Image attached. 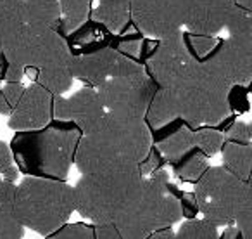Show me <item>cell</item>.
I'll use <instances>...</instances> for the list:
<instances>
[{
  "label": "cell",
  "mask_w": 252,
  "mask_h": 239,
  "mask_svg": "<svg viewBox=\"0 0 252 239\" xmlns=\"http://www.w3.org/2000/svg\"><path fill=\"white\" fill-rule=\"evenodd\" d=\"M9 63L23 70H43L66 63L71 54L64 39L54 28L23 25L21 30L2 47Z\"/></svg>",
  "instance_id": "ba28073f"
},
{
  "label": "cell",
  "mask_w": 252,
  "mask_h": 239,
  "mask_svg": "<svg viewBox=\"0 0 252 239\" xmlns=\"http://www.w3.org/2000/svg\"><path fill=\"white\" fill-rule=\"evenodd\" d=\"M21 14L25 25L56 30L61 18L59 0H21Z\"/></svg>",
  "instance_id": "ffe728a7"
},
{
  "label": "cell",
  "mask_w": 252,
  "mask_h": 239,
  "mask_svg": "<svg viewBox=\"0 0 252 239\" xmlns=\"http://www.w3.org/2000/svg\"><path fill=\"white\" fill-rule=\"evenodd\" d=\"M100 4H128L130 0H98Z\"/></svg>",
  "instance_id": "f6af8a7d"
},
{
  "label": "cell",
  "mask_w": 252,
  "mask_h": 239,
  "mask_svg": "<svg viewBox=\"0 0 252 239\" xmlns=\"http://www.w3.org/2000/svg\"><path fill=\"white\" fill-rule=\"evenodd\" d=\"M81 135L74 123L52 118L42 128L16 132L9 148L18 172L66 182Z\"/></svg>",
  "instance_id": "7a4b0ae2"
},
{
  "label": "cell",
  "mask_w": 252,
  "mask_h": 239,
  "mask_svg": "<svg viewBox=\"0 0 252 239\" xmlns=\"http://www.w3.org/2000/svg\"><path fill=\"white\" fill-rule=\"evenodd\" d=\"M130 19L144 37L164 39L183 30L178 0H130Z\"/></svg>",
  "instance_id": "7c38bea8"
},
{
  "label": "cell",
  "mask_w": 252,
  "mask_h": 239,
  "mask_svg": "<svg viewBox=\"0 0 252 239\" xmlns=\"http://www.w3.org/2000/svg\"><path fill=\"white\" fill-rule=\"evenodd\" d=\"M152 148L144 120H131L105 113L100 123L81 135L73 165L81 175L137 168Z\"/></svg>",
  "instance_id": "6da1fadb"
},
{
  "label": "cell",
  "mask_w": 252,
  "mask_h": 239,
  "mask_svg": "<svg viewBox=\"0 0 252 239\" xmlns=\"http://www.w3.org/2000/svg\"><path fill=\"white\" fill-rule=\"evenodd\" d=\"M223 158V168L235 175L237 179L249 182L252 168V144H238V142L224 141L220 149Z\"/></svg>",
  "instance_id": "d6986e66"
},
{
  "label": "cell",
  "mask_w": 252,
  "mask_h": 239,
  "mask_svg": "<svg viewBox=\"0 0 252 239\" xmlns=\"http://www.w3.org/2000/svg\"><path fill=\"white\" fill-rule=\"evenodd\" d=\"M25 87L26 85H23V81H7V83L2 87L4 97H5V101H7L11 111H12V108L18 104L19 99H21L23 92H25Z\"/></svg>",
  "instance_id": "74e56055"
},
{
  "label": "cell",
  "mask_w": 252,
  "mask_h": 239,
  "mask_svg": "<svg viewBox=\"0 0 252 239\" xmlns=\"http://www.w3.org/2000/svg\"><path fill=\"white\" fill-rule=\"evenodd\" d=\"M230 87V83L206 70L199 61H192L169 90L178 118L189 127H213L218 130L221 121L231 116L226 102Z\"/></svg>",
  "instance_id": "8992f818"
},
{
  "label": "cell",
  "mask_w": 252,
  "mask_h": 239,
  "mask_svg": "<svg viewBox=\"0 0 252 239\" xmlns=\"http://www.w3.org/2000/svg\"><path fill=\"white\" fill-rule=\"evenodd\" d=\"M138 168L87 173L73 186L74 211L92 224H114L140 189Z\"/></svg>",
  "instance_id": "52a82bcc"
},
{
  "label": "cell",
  "mask_w": 252,
  "mask_h": 239,
  "mask_svg": "<svg viewBox=\"0 0 252 239\" xmlns=\"http://www.w3.org/2000/svg\"><path fill=\"white\" fill-rule=\"evenodd\" d=\"M95 90L105 113L123 118L144 120L149 102L158 90V85L144 71L135 77L111 78Z\"/></svg>",
  "instance_id": "9c48e42d"
},
{
  "label": "cell",
  "mask_w": 252,
  "mask_h": 239,
  "mask_svg": "<svg viewBox=\"0 0 252 239\" xmlns=\"http://www.w3.org/2000/svg\"><path fill=\"white\" fill-rule=\"evenodd\" d=\"M175 238V231L171 227H166V229H161V231H156L152 234H149L145 239H173Z\"/></svg>",
  "instance_id": "60d3db41"
},
{
  "label": "cell",
  "mask_w": 252,
  "mask_h": 239,
  "mask_svg": "<svg viewBox=\"0 0 252 239\" xmlns=\"http://www.w3.org/2000/svg\"><path fill=\"white\" fill-rule=\"evenodd\" d=\"M0 184H2V177H0Z\"/></svg>",
  "instance_id": "bcb514c9"
},
{
  "label": "cell",
  "mask_w": 252,
  "mask_h": 239,
  "mask_svg": "<svg viewBox=\"0 0 252 239\" xmlns=\"http://www.w3.org/2000/svg\"><path fill=\"white\" fill-rule=\"evenodd\" d=\"M23 25L21 0H0V50Z\"/></svg>",
  "instance_id": "484cf974"
},
{
  "label": "cell",
  "mask_w": 252,
  "mask_h": 239,
  "mask_svg": "<svg viewBox=\"0 0 252 239\" xmlns=\"http://www.w3.org/2000/svg\"><path fill=\"white\" fill-rule=\"evenodd\" d=\"M104 115V106L98 99L97 90L92 87L80 88L69 97L54 95V118L74 123L83 135L94 130Z\"/></svg>",
  "instance_id": "5bb4252c"
},
{
  "label": "cell",
  "mask_w": 252,
  "mask_h": 239,
  "mask_svg": "<svg viewBox=\"0 0 252 239\" xmlns=\"http://www.w3.org/2000/svg\"><path fill=\"white\" fill-rule=\"evenodd\" d=\"M228 109L231 115L249 111V85H231L226 94Z\"/></svg>",
  "instance_id": "4dcf8cb0"
},
{
  "label": "cell",
  "mask_w": 252,
  "mask_h": 239,
  "mask_svg": "<svg viewBox=\"0 0 252 239\" xmlns=\"http://www.w3.org/2000/svg\"><path fill=\"white\" fill-rule=\"evenodd\" d=\"M180 189L169 182L164 168L145 177L137 196L118 217L114 225L123 239H145L149 234L182 220Z\"/></svg>",
  "instance_id": "277c9868"
},
{
  "label": "cell",
  "mask_w": 252,
  "mask_h": 239,
  "mask_svg": "<svg viewBox=\"0 0 252 239\" xmlns=\"http://www.w3.org/2000/svg\"><path fill=\"white\" fill-rule=\"evenodd\" d=\"M182 39L185 43V49L189 52V56L193 61H202L211 50L214 49L218 39L211 35H199V33H190L182 30Z\"/></svg>",
  "instance_id": "f1b7e54d"
},
{
  "label": "cell",
  "mask_w": 252,
  "mask_h": 239,
  "mask_svg": "<svg viewBox=\"0 0 252 239\" xmlns=\"http://www.w3.org/2000/svg\"><path fill=\"white\" fill-rule=\"evenodd\" d=\"M14 198H16V182H9V180L2 179V184H0V210L12 213Z\"/></svg>",
  "instance_id": "8d00e7d4"
},
{
  "label": "cell",
  "mask_w": 252,
  "mask_h": 239,
  "mask_svg": "<svg viewBox=\"0 0 252 239\" xmlns=\"http://www.w3.org/2000/svg\"><path fill=\"white\" fill-rule=\"evenodd\" d=\"M88 18L104 25L112 35H119L131 25L128 4H98Z\"/></svg>",
  "instance_id": "cb8c5ba5"
},
{
  "label": "cell",
  "mask_w": 252,
  "mask_h": 239,
  "mask_svg": "<svg viewBox=\"0 0 252 239\" xmlns=\"http://www.w3.org/2000/svg\"><path fill=\"white\" fill-rule=\"evenodd\" d=\"M54 118V95L38 83L25 87L21 99L9 113V128L14 132L36 130Z\"/></svg>",
  "instance_id": "9a60e30c"
},
{
  "label": "cell",
  "mask_w": 252,
  "mask_h": 239,
  "mask_svg": "<svg viewBox=\"0 0 252 239\" xmlns=\"http://www.w3.org/2000/svg\"><path fill=\"white\" fill-rule=\"evenodd\" d=\"M7 68H9V61H7V57L4 56V52L0 50V81H5Z\"/></svg>",
  "instance_id": "b9f144b4"
},
{
  "label": "cell",
  "mask_w": 252,
  "mask_h": 239,
  "mask_svg": "<svg viewBox=\"0 0 252 239\" xmlns=\"http://www.w3.org/2000/svg\"><path fill=\"white\" fill-rule=\"evenodd\" d=\"M175 118H178V113H176L171 90L158 87L144 115V123L147 125L149 130H154V128L166 125Z\"/></svg>",
  "instance_id": "44dd1931"
},
{
  "label": "cell",
  "mask_w": 252,
  "mask_h": 239,
  "mask_svg": "<svg viewBox=\"0 0 252 239\" xmlns=\"http://www.w3.org/2000/svg\"><path fill=\"white\" fill-rule=\"evenodd\" d=\"M59 11L61 18L56 32L63 39H66V35H69L74 28L88 19L92 11V0H59Z\"/></svg>",
  "instance_id": "603a6c76"
},
{
  "label": "cell",
  "mask_w": 252,
  "mask_h": 239,
  "mask_svg": "<svg viewBox=\"0 0 252 239\" xmlns=\"http://www.w3.org/2000/svg\"><path fill=\"white\" fill-rule=\"evenodd\" d=\"M94 239H123L114 224H92Z\"/></svg>",
  "instance_id": "f35d334b"
},
{
  "label": "cell",
  "mask_w": 252,
  "mask_h": 239,
  "mask_svg": "<svg viewBox=\"0 0 252 239\" xmlns=\"http://www.w3.org/2000/svg\"><path fill=\"white\" fill-rule=\"evenodd\" d=\"M73 213L74 191L64 180L25 177L16 186L12 215L25 229L45 238L66 225Z\"/></svg>",
  "instance_id": "5b68a950"
},
{
  "label": "cell",
  "mask_w": 252,
  "mask_h": 239,
  "mask_svg": "<svg viewBox=\"0 0 252 239\" xmlns=\"http://www.w3.org/2000/svg\"><path fill=\"white\" fill-rule=\"evenodd\" d=\"M220 239H244V236L238 231L237 225H226L224 231L220 234Z\"/></svg>",
  "instance_id": "ab89813d"
},
{
  "label": "cell",
  "mask_w": 252,
  "mask_h": 239,
  "mask_svg": "<svg viewBox=\"0 0 252 239\" xmlns=\"http://www.w3.org/2000/svg\"><path fill=\"white\" fill-rule=\"evenodd\" d=\"M64 42H66V47L71 56L78 57L88 56V54L98 52V50L109 49V47L112 49L114 35L104 25L88 18L78 28H74L69 35H66Z\"/></svg>",
  "instance_id": "e0dca14e"
},
{
  "label": "cell",
  "mask_w": 252,
  "mask_h": 239,
  "mask_svg": "<svg viewBox=\"0 0 252 239\" xmlns=\"http://www.w3.org/2000/svg\"><path fill=\"white\" fill-rule=\"evenodd\" d=\"M173 239H220L218 227L206 222L204 218H190L175 232Z\"/></svg>",
  "instance_id": "83f0119b"
},
{
  "label": "cell",
  "mask_w": 252,
  "mask_h": 239,
  "mask_svg": "<svg viewBox=\"0 0 252 239\" xmlns=\"http://www.w3.org/2000/svg\"><path fill=\"white\" fill-rule=\"evenodd\" d=\"M45 239H94V234H92V225L67 222L56 232L45 236Z\"/></svg>",
  "instance_id": "1f68e13d"
},
{
  "label": "cell",
  "mask_w": 252,
  "mask_h": 239,
  "mask_svg": "<svg viewBox=\"0 0 252 239\" xmlns=\"http://www.w3.org/2000/svg\"><path fill=\"white\" fill-rule=\"evenodd\" d=\"M25 227L9 211L0 210V239H23Z\"/></svg>",
  "instance_id": "d6a6232c"
},
{
  "label": "cell",
  "mask_w": 252,
  "mask_h": 239,
  "mask_svg": "<svg viewBox=\"0 0 252 239\" xmlns=\"http://www.w3.org/2000/svg\"><path fill=\"white\" fill-rule=\"evenodd\" d=\"M199 63L226 83L251 85L252 39H218L214 49Z\"/></svg>",
  "instance_id": "8fae6325"
},
{
  "label": "cell",
  "mask_w": 252,
  "mask_h": 239,
  "mask_svg": "<svg viewBox=\"0 0 252 239\" xmlns=\"http://www.w3.org/2000/svg\"><path fill=\"white\" fill-rule=\"evenodd\" d=\"M69 63L71 59L66 63L43 68V70H25V75H28L33 83H38L52 95H64L74 81Z\"/></svg>",
  "instance_id": "ac0fdd59"
},
{
  "label": "cell",
  "mask_w": 252,
  "mask_h": 239,
  "mask_svg": "<svg viewBox=\"0 0 252 239\" xmlns=\"http://www.w3.org/2000/svg\"><path fill=\"white\" fill-rule=\"evenodd\" d=\"M193 128L183 121L176 130H173L166 139L159 141L158 144H154L158 148V151L161 153V156L164 158L166 163H173L175 159H178L183 153H187L190 148H193V137H192Z\"/></svg>",
  "instance_id": "d4e9b609"
},
{
  "label": "cell",
  "mask_w": 252,
  "mask_h": 239,
  "mask_svg": "<svg viewBox=\"0 0 252 239\" xmlns=\"http://www.w3.org/2000/svg\"><path fill=\"white\" fill-rule=\"evenodd\" d=\"M9 113H11V108H9L7 101L4 97V92H2V87H0V115L9 116Z\"/></svg>",
  "instance_id": "7bdbcfd3"
},
{
  "label": "cell",
  "mask_w": 252,
  "mask_h": 239,
  "mask_svg": "<svg viewBox=\"0 0 252 239\" xmlns=\"http://www.w3.org/2000/svg\"><path fill=\"white\" fill-rule=\"evenodd\" d=\"M193 186L192 196L204 220L214 227L237 225L244 239H252L251 182L237 179L223 166H209Z\"/></svg>",
  "instance_id": "3957f363"
},
{
  "label": "cell",
  "mask_w": 252,
  "mask_h": 239,
  "mask_svg": "<svg viewBox=\"0 0 252 239\" xmlns=\"http://www.w3.org/2000/svg\"><path fill=\"white\" fill-rule=\"evenodd\" d=\"M228 32V37L235 39H252V12L244 11V9L235 5L233 12L228 18L224 25Z\"/></svg>",
  "instance_id": "f546056e"
},
{
  "label": "cell",
  "mask_w": 252,
  "mask_h": 239,
  "mask_svg": "<svg viewBox=\"0 0 252 239\" xmlns=\"http://www.w3.org/2000/svg\"><path fill=\"white\" fill-rule=\"evenodd\" d=\"M192 137H193V148L200 149L207 158H213L214 155H218L224 142L223 132L216 130L213 127L193 128Z\"/></svg>",
  "instance_id": "4316f807"
},
{
  "label": "cell",
  "mask_w": 252,
  "mask_h": 239,
  "mask_svg": "<svg viewBox=\"0 0 252 239\" xmlns=\"http://www.w3.org/2000/svg\"><path fill=\"white\" fill-rule=\"evenodd\" d=\"M185 32L218 35L233 12V0H178Z\"/></svg>",
  "instance_id": "2e32d148"
},
{
  "label": "cell",
  "mask_w": 252,
  "mask_h": 239,
  "mask_svg": "<svg viewBox=\"0 0 252 239\" xmlns=\"http://www.w3.org/2000/svg\"><path fill=\"white\" fill-rule=\"evenodd\" d=\"M71 75L74 80H80L85 87L97 88L111 78L135 77L144 73V64L137 57L125 56L114 49H104L88 56H71Z\"/></svg>",
  "instance_id": "30bf717a"
},
{
  "label": "cell",
  "mask_w": 252,
  "mask_h": 239,
  "mask_svg": "<svg viewBox=\"0 0 252 239\" xmlns=\"http://www.w3.org/2000/svg\"><path fill=\"white\" fill-rule=\"evenodd\" d=\"M164 165H168V163L164 161V158H162L161 153L158 151V148L152 144V148L149 149V153L145 155V158L138 163L137 168H138V173H140V175L145 179V177H149L151 173L164 168Z\"/></svg>",
  "instance_id": "d590c367"
},
{
  "label": "cell",
  "mask_w": 252,
  "mask_h": 239,
  "mask_svg": "<svg viewBox=\"0 0 252 239\" xmlns=\"http://www.w3.org/2000/svg\"><path fill=\"white\" fill-rule=\"evenodd\" d=\"M18 168L12 159V153L9 144L0 141V177L9 182H16L18 180Z\"/></svg>",
  "instance_id": "e575fe53"
},
{
  "label": "cell",
  "mask_w": 252,
  "mask_h": 239,
  "mask_svg": "<svg viewBox=\"0 0 252 239\" xmlns=\"http://www.w3.org/2000/svg\"><path fill=\"white\" fill-rule=\"evenodd\" d=\"M171 165V170L178 180L185 184H195L200 177L209 168V158L204 155L200 149L190 148L187 153H183L178 159H175Z\"/></svg>",
  "instance_id": "7402d4cb"
},
{
  "label": "cell",
  "mask_w": 252,
  "mask_h": 239,
  "mask_svg": "<svg viewBox=\"0 0 252 239\" xmlns=\"http://www.w3.org/2000/svg\"><path fill=\"white\" fill-rule=\"evenodd\" d=\"M223 137H224V141H230V142L251 144V141H252L251 125H249L247 121H238V120H233V121L226 127V130L223 132Z\"/></svg>",
  "instance_id": "836d02e7"
},
{
  "label": "cell",
  "mask_w": 252,
  "mask_h": 239,
  "mask_svg": "<svg viewBox=\"0 0 252 239\" xmlns=\"http://www.w3.org/2000/svg\"><path fill=\"white\" fill-rule=\"evenodd\" d=\"M233 4L237 5V7L244 9V11L252 12V0H233Z\"/></svg>",
  "instance_id": "ee69618b"
},
{
  "label": "cell",
  "mask_w": 252,
  "mask_h": 239,
  "mask_svg": "<svg viewBox=\"0 0 252 239\" xmlns=\"http://www.w3.org/2000/svg\"><path fill=\"white\" fill-rule=\"evenodd\" d=\"M192 61L183 43L182 32H178L158 39L156 50L144 63V70L159 88H171Z\"/></svg>",
  "instance_id": "4fadbf2b"
}]
</instances>
